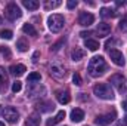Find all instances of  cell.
Instances as JSON below:
<instances>
[{"mask_svg": "<svg viewBox=\"0 0 127 126\" xmlns=\"http://www.w3.org/2000/svg\"><path fill=\"white\" fill-rule=\"evenodd\" d=\"M105 71H106V63H105L103 57H93V58L89 61L87 73H89L92 77H99V76H102Z\"/></svg>", "mask_w": 127, "mask_h": 126, "instance_id": "cell-1", "label": "cell"}, {"mask_svg": "<svg viewBox=\"0 0 127 126\" xmlns=\"http://www.w3.org/2000/svg\"><path fill=\"white\" fill-rule=\"evenodd\" d=\"M64 24H65V18L59 13H53L47 19V27L52 33H59L64 28Z\"/></svg>", "mask_w": 127, "mask_h": 126, "instance_id": "cell-2", "label": "cell"}, {"mask_svg": "<svg viewBox=\"0 0 127 126\" xmlns=\"http://www.w3.org/2000/svg\"><path fill=\"white\" fill-rule=\"evenodd\" d=\"M93 94H95L97 98H100V99H112V98H114V92H112L111 86L106 85V83H99V85H96L95 88H93Z\"/></svg>", "mask_w": 127, "mask_h": 126, "instance_id": "cell-3", "label": "cell"}, {"mask_svg": "<svg viewBox=\"0 0 127 126\" xmlns=\"http://www.w3.org/2000/svg\"><path fill=\"white\" fill-rule=\"evenodd\" d=\"M0 116H3L9 123H16L19 119V114L16 111V108L13 107H1L0 108Z\"/></svg>", "mask_w": 127, "mask_h": 126, "instance_id": "cell-4", "label": "cell"}, {"mask_svg": "<svg viewBox=\"0 0 127 126\" xmlns=\"http://www.w3.org/2000/svg\"><path fill=\"white\" fill-rule=\"evenodd\" d=\"M4 15H6V18H7L9 21H16L18 18H21V15H22V12H21V9H19V6H18L16 3H9V4L6 6V10H4Z\"/></svg>", "mask_w": 127, "mask_h": 126, "instance_id": "cell-5", "label": "cell"}, {"mask_svg": "<svg viewBox=\"0 0 127 126\" xmlns=\"http://www.w3.org/2000/svg\"><path fill=\"white\" fill-rule=\"evenodd\" d=\"M117 117V113L112 111V113H106V114H102V116H97L95 119V123L99 126H108L111 125Z\"/></svg>", "mask_w": 127, "mask_h": 126, "instance_id": "cell-6", "label": "cell"}, {"mask_svg": "<svg viewBox=\"0 0 127 126\" xmlns=\"http://www.w3.org/2000/svg\"><path fill=\"white\" fill-rule=\"evenodd\" d=\"M109 83H111L112 86H115L118 91L123 92V88H124V85H126V77H124L123 74H120V73L112 74V76L109 77Z\"/></svg>", "mask_w": 127, "mask_h": 126, "instance_id": "cell-7", "label": "cell"}, {"mask_svg": "<svg viewBox=\"0 0 127 126\" xmlns=\"http://www.w3.org/2000/svg\"><path fill=\"white\" fill-rule=\"evenodd\" d=\"M49 73H50L52 77H55V79L59 80V79H62L64 76H65V68L61 64L53 63V64H50V67H49Z\"/></svg>", "mask_w": 127, "mask_h": 126, "instance_id": "cell-8", "label": "cell"}, {"mask_svg": "<svg viewBox=\"0 0 127 126\" xmlns=\"http://www.w3.org/2000/svg\"><path fill=\"white\" fill-rule=\"evenodd\" d=\"M109 57H111L112 63L115 64V65H118V67H123V65L126 64V60H124L123 52H120L118 49H111V51H109Z\"/></svg>", "mask_w": 127, "mask_h": 126, "instance_id": "cell-9", "label": "cell"}, {"mask_svg": "<svg viewBox=\"0 0 127 126\" xmlns=\"http://www.w3.org/2000/svg\"><path fill=\"white\" fill-rule=\"evenodd\" d=\"M95 22V16L89 12H81L80 16H78V24L83 25V27H89Z\"/></svg>", "mask_w": 127, "mask_h": 126, "instance_id": "cell-10", "label": "cell"}, {"mask_svg": "<svg viewBox=\"0 0 127 126\" xmlns=\"http://www.w3.org/2000/svg\"><path fill=\"white\" fill-rule=\"evenodd\" d=\"M96 33H97L99 37H106V36L111 33V25L106 24V22H100V24H97Z\"/></svg>", "mask_w": 127, "mask_h": 126, "instance_id": "cell-11", "label": "cell"}, {"mask_svg": "<svg viewBox=\"0 0 127 126\" xmlns=\"http://www.w3.org/2000/svg\"><path fill=\"white\" fill-rule=\"evenodd\" d=\"M9 71H10L12 76H15V77H21V76L27 71V68H25V65H22V64H16V65H10Z\"/></svg>", "mask_w": 127, "mask_h": 126, "instance_id": "cell-12", "label": "cell"}, {"mask_svg": "<svg viewBox=\"0 0 127 126\" xmlns=\"http://www.w3.org/2000/svg\"><path fill=\"white\" fill-rule=\"evenodd\" d=\"M83 119H84V111H83L81 108H74V110L71 111V120H72L74 123H80Z\"/></svg>", "mask_w": 127, "mask_h": 126, "instance_id": "cell-13", "label": "cell"}, {"mask_svg": "<svg viewBox=\"0 0 127 126\" xmlns=\"http://www.w3.org/2000/svg\"><path fill=\"white\" fill-rule=\"evenodd\" d=\"M27 126H40V114L38 113H32L28 116L27 122H25Z\"/></svg>", "mask_w": 127, "mask_h": 126, "instance_id": "cell-14", "label": "cell"}, {"mask_svg": "<svg viewBox=\"0 0 127 126\" xmlns=\"http://www.w3.org/2000/svg\"><path fill=\"white\" fill-rule=\"evenodd\" d=\"M56 98H58V101H59L61 104H68V102L71 101V96H69V94H68L66 91H59V92H56Z\"/></svg>", "mask_w": 127, "mask_h": 126, "instance_id": "cell-15", "label": "cell"}, {"mask_svg": "<svg viewBox=\"0 0 127 126\" xmlns=\"http://www.w3.org/2000/svg\"><path fill=\"white\" fill-rule=\"evenodd\" d=\"M84 51L83 49H80V48H75L72 52H71V60L72 61H80V60H83L84 58Z\"/></svg>", "mask_w": 127, "mask_h": 126, "instance_id": "cell-16", "label": "cell"}, {"mask_svg": "<svg viewBox=\"0 0 127 126\" xmlns=\"http://www.w3.org/2000/svg\"><path fill=\"white\" fill-rule=\"evenodd\" d=\"M64 119H65V111H64V110H61V111H58V114H56L53 119H50V120L47 122V125H49V126H53V125H56V123H59V122H62Z\"/></svg>", "mask_w": 127, "mask_h": 126, "instance_id": "cell-17", "label": "cell"}, {"mask_svg": "<svg viewBox=\"0 0 127 126\" xmlns=\"http://www.w3.org/2000/svg\"><path fill=\"white\" fill-rule=\"evenodd\" d=\"M22 4H24L27 9H30V10H35V9L40 6V3H38L37 0H22Z\"/></svg>", "mask_w": 127, "mask_h": 126, "instance_id": "cell-18", "label": "cell"}, {"mask_svg": "<svg viewBox=\"0 0 127 126\" xmlns=\"http://www.w3.org/2000/svg\"><path fill=\"white\" fill-rule=\"evenodd\" d=\"M16 48H18L21 52H25V51L28 49V42H27V39H25V37H21V39L16 42Z\"/></svg>", "mask_w": 127, "mask_h": 126, "instance_id": "cell-19", "label": "cell"}, {"mask_svg": "<svg viewBox=\"0 0 127 126\" xmlns=\"http://www.w3.org/2000/svg\"><path fill=\"white\" fill-rule=\"evenodd\" d=\"M84 46H86L89 51H97V49H99V43H97L96 40H92V39H87V40L84 42Z\"/></svg>", "mask_w": 127, "mask_h": 126, "instance_id": "cell-20", "label": "cell"}, {"mask_svg": "<svg viewBox=\"0 0 127 126\" xmlns=\"http://www.w3.org/2000/svg\"><path fill=\"white\" fill-rule=\"evenodd\" d=\"M22 31L25 33V34H28V36H32V37L37 36V31H35V28L32 27V24H25V25L22 27Z\"/></svg>", "mask_w": 127, "mask_h": 126, "instance_id": "cell-21", "label": "cell"}, {"mask_svg": "<svg viewBox=\"0 0 127 126\" xmlns=\"http://www.w3.org/2000/svg\"><path fill=\"white\" fill-rule=\"evenodd\" d=\"M100 16H102V18H112V16H115V12H114L112 9L102 7V9H100Z\"/></svg>", "mask_w": 127, "mask_h": 126, "instance_id": "cell-22", "label": "cell"}, {"mask_svg": "<svg viewBox=\"0 0 127 126\" xmlns=\"http://www.w3.org/2000/svg\"><path fill=\"white\" fill-rule=\"evenodd\" d=\"M7 83V73L3 67H0V85H6Z\"/></svg>", "mask_w": 127, "mask_h": 126, "instance_id": "cell-23", "label": "cell"}, {"mask_svg": "<svg viewBox=\"0 0 127 126\" xmlns=\"http://www.w3.org/2000/svg\"><path fill=\"white\" fill-rule=\"evenodd\" d=\"M12 36H13V33L10 31V30H1V31H0V37H1V39L10 40V39H12Z\"/></svg>", "mask_w": 127, "mask_h": 126, "instance_id": "cell-24", "label": "cell"}, {"mask_svg": "<svg viewBox=\"0 0 127 126\" xmlns=\"http://www.w3.org/2000/svg\"><path fill=\"white\" fill-rule=\"evenodd\" d=\"M40 79H41V76H40V73H31V74H28V82H40Z\"/></svg>", "mask_w": 127, "mask_h": 126, "instance_id": "cell-25", "label": "cell"}, {"mask_svg": "<svg viewBox=\"0 0 127 126\" xmlns=\"http://www.w3.org/2000/svg\"><path fill=\"white\" fill-rule=\"evenodd\" d=\"M58 6H61V1L59 0H56V1H47L46 3V9H55Z\"/></svg>", "mask_w": 127, "mask_h": 126, "instance_id": "cell-26", "label": "cell"}, {"mask_svg": "<svg viewBox=\"0 0 127 126\" xmlns=\"http://www.w3.org/2000/svg\"><path fill=\"white\" fill-rule=\"evenodd\" d=\"M0 52L3 54V57H4L6 60H9V58H10V51H9V48H6V46H1V48H0Z\"/></svg>", "mask_w": 127, "mask_h": 126, "instance_id": "cell-27", "label": "cell"}, {"mask_svg": "<svg viewBox=\"0 0 127 126\" xmlns=\"http://www.w3.org/2000/svg\"><path fill=\"white\" fill-rule=\"evenodd\" d=\"M21 89H22V85H21V82H18V80H16V82L12 85V92H15V94H16V92H19Z\"/></svg>", "mask_w": 127, "mask_h": 126, "instance_id": "cell-28", "label": "cell"}, {"mask_svg": "<svg viewBox=\"0 0 127 126\" xmlns=\"http://www.w3.org/2000/svg\"><path fill=\"white\" fill-rule=\"evenodd\" d=\"M72 82H74L77 86H80V85H81V77H80V74H78V73H74V74H72Z\"/></svg>", "mask_w": 127, "mask_h": 126, "instance_id": "cell-29", "label": "cell"}, {"mask_svg": "<svg viewBox=\"0 0 127 126\" xmlns=\"http://www.w3.org/2000/svg\"><path fill=\"white\" fill-rule=\"evenodd\" d=\"M77 4H78L77 0H69V1L66 3V7H68V9H74V7H77Z\"/></svg>", "mask_w": 127, "mask_h": 126, "instance_id": "cell-30", "label": "cell"}, {"mask_svg": "<svg viewBox=\"0 0 127 126\" xmlns=\"http://www.w3.org/2000/svg\"><path fill=\"white\" fill-rule=\"evenodd\" d=\"M120 28H121V30H126L127 28V15L120 21Z\"/></svg>", "mask_w": 127, "mask_h": 126, "instance_id": "cell-31", "label": "cell"}, {"mask_svg": "<svg viewBox=\"0 0 127 126\" xmlns=\"http://www.w3.org/2000/svg\"><path fill=\"white\" fill-rule=\"evenodd\" d=\"M64 42H65V39H62V40H61V42H58V43H56V45H53V46H52V51H58V49H59V46H61V45H62Z\"/></svg>", "mask_w": 127, "mask_h": 126, "instance_id": "cell-32", "label": "cell"}, {"mask_svg": "<svg viewBox=\"0 0 127 126\" xmlns=\"http://www.w3.org/2000/svg\"><path fill=\"white\" fill-rule=\"evenodd\" d=\"M38 57H40V52H34V55H32V61H34V63H35V61H37V58H38Z\"/></svg>", "mask_w": 127, "mask_h": 126, "instance_id": "cell-33", "label": "cell"}, {"mask_svg": "<svg viewBox=\"0 0 127 126\" xmlns=\"http://www.w3.org/2000/svg\"><path fill=\"white\" fill-rule=\"evenodd\" d=\"M80 36H81V37H87V36H90V33L89 31H81L80 33Z\"/></svg>", "mask_w": 127, "mask_h": 126, "instance_id": "cell-34", "label": "cell"}, {"mask_svg": "<svg viewBox=\"0 0 127 126\" xmlns=\"http://www.w3.org/2000/svg\"><path fill=\"white\" fill-rule=\"evenodd\" d=\"M123 108L127 111V101H124V102H123Z\"/></svg>", "mask_w": 127, "mask_h": 126, "instance_id": "cell-35", "label": "cell"}, {"mask_svg": "<svg viewBox=\"0 0 127 126\" xmlns=\"http://www.w3.org/2000/svg\"><path fill=\"white\" fill-rule=\"evenodd\" d=\"M124 123H126V125H127V114H126V116H124Z\"/></svg>", "mask_w": 127, "mask_h": 126, "instance_id": "cell-36", "label": "cell"}, {"mask_svg": "<svg viewBox=\"0 0 127 126\" xmlns=\"http://www.w3.org/2000/svg\"><path fill=\"white\" fill-rule=\"evenodd\" d=\"M0 126H4V123H3V122H0Z\"/></svg>", "mask_w": 127, "mask_h": 126, "instance_id": "cell-37", "label": "cell"}, {"mask_svg": "<svg viewBox=\"0 0 127 126\" xmlns=\"http://www.w3.org/2000/svg\"><path fill=\"white\" fill-rule=\"evenodd\" d=\"M0 24H1V18H0Z\"/></svg>", "mask_w": 127, "mask_h": 126, "instance_id": "cell-38", "label": "cell"}]
</instances>
